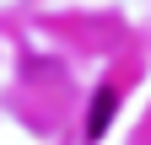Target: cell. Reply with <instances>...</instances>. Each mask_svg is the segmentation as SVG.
<instances>
[{"label":"cell","mask_w":151,"mask_h":145,"mask_svg":"<svg viewBox=\"0 0 151 145\" xmlns=\"http://www.w3.org/2000/svg\"><path fill=\"white\" fill-rule=\"evenodd\" d=\"M113 107H119V92H113V86H97V97H92V113H86V134H92V140L108 129Z\"/></svg>","instance_id":"1"}]
</instances>
